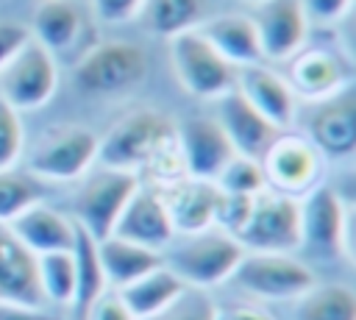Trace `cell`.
<instances>
[{"mask_svg": "<svg viewBox=\"0 0 356 320\" xmlns=\"http://www.w3.org/2000/svg\"><path fill=\"white\" fill-rule=\"evenodd\" d=\"M250 19L256 25L264 58L281 61L300 53V45L309 28V17L300 0H261L256 17Z\"/></svg>", "mask_w": 356, "mask_h": 320, "instance_id": "9a60e30c", "label": "cell"}, {"mask_svg": "<svg viewBox=\"0 0 356 320\" xmlns=\"http://www.w3.org/2000/svg\"><path fill=\"white\" fill-rule=\"evenodd\" d=\"M161 200L167 206L175 234L189 237V234H200L214 225L220 186L214 181L178 178V181L167 184V189L161 192Z\"/></svg>", "mask_w": 356, "mask_h": 320, "instance_id": "ac0fdd59", "label": "cell"}, {"mask_svg": "<svg viewBox=\"0 0 356 320\" xmlns=\"http://www.w3.org/2000/svg\"><path fill=\"white\" fill-rule=\"evenodd\" d=\"M95 3V11L103 22H128L131 17H136L142 11V3L145 0H92Z\"/></svg>", "mask_w": 356, "mask_h": 320, "instance_id": "d590c367", "label": "cell"}, {"mask_svg": "<svg viewBox=\"0 0 356 320\" xmlns=\"http://www.w3.org/2000/svg\"><path fill=\"white\" fill-rule=\"evenodd\" d=\"M298 320H356V295L345 284H314L298 298Z\"/></svg>", "mask_w": 356, "mask_h": 320, "instance_id": "83f0119b", "label": "cell"}, {"mask_svg": "<svg viewBox=\"0 0 356 320\" xmlns=\"http://www.w3.org/2000/svg\"><path fill=\"white\" fill-rule=\"evenodd\" d=\"M6 225L36 256L53 253V250H72V242H75V223L64 217L61 211L44 206L42 200L19 211Z\"/></svg>", "mask_w": 356, "mask_h": 320, "instance_id": "44dd1931", "label": "cell"}, {"mask_svg": "<svg viewBox=\"0 0 356 320\" xmlns=\"http://www.w3.org/2000/svg\"><path fill=\"white\" fill-rule=\"evenodd\" d=\"M309 142L320 150V156L345 161L356 150V109L350 92H337L334 97L317 100L306 120Z\"/></svg>", "mask_w": 356, "mask_h": 320, "instance_id": "4fadbf2b", "label": "cell"}, {"mask_svg": "<svg viewBox=\"0 0 356 320\" xmlns=\"http://www.w3.org/2000/svg\"><path fill=\"white\" fill-rule=\"evenodd\" d=\"M75 223V220H72ZM72 262H75V295H72V320H83L89 306L106 292V275L97 256V242L75 225V242H72Z\"/></svg>", "mask_w": 356, "mask_h": 320, "instance_id": "d4e9b609", "label": "cell"}, {"mask_svg": "<svg viewBox=\"0 0 356 320\" xmlns=\"http://www.w3.org/2000/svg\"><path fill=\"white\" fill-rule=\"evenodd\" d=\"M0 320H56L44 306H25L14 301H0Z\"/></svg>", "mask_w": 356, "mask_h": 320, "instance_id": "f35d334b", "label": "cell"}, {"mask_svg": "<svg viewBox=\"0 0 356 320\" xmlns=\"http://www.w3.org/2000/svg\"><path fill=\"white\" fill-rule=\"evenodd\" d=\"M97 256H100L106 284H111L114 289H120V287H125V284H131V281L142 278L145 273L164 264V256L159 250L134 245V242L120 239L114 234L97 242Z\"/></svg>", "mask_w": 356, "mask_h": 320, "instance_id": "cb8c5ba5", "label": "cell"}, {"mask_svg": "<svg viewBox=\"0 0 356 320\" xmlns=\"http://www.w3.org/2000/svg\"><path fill=\"white\" fill-rule=\"evenodd\" d=\"M117 292L136 320H150V317L161 314L164 309H170L186 292V287L172 270H167L161 264V267L145 273L142 278L120 287Z\"/></svg>", "mask_w": 356, "mask_h": 320, "instance_id": "603a6c76", "label": "cell"}, {"mask_svg": "<svg viewBox=\"0 0 356 320\" xmlns=\"http://www.w3.org/2000/svg\"><path fill=\"white\" fill-rule=\"evenodd\" d=\"M286 83L306 100H325L348 86V67L334 50L312 47L292 56Z\"/></svg>", "mask_w": 356, "mask_h": 320, "instance_id": "ffe728a7", "label": "cell"}, {"mask_svg": "<svg viewBox=\"0 0 356 320\" xmlns=\"http://www.w3.org/2000/svg\"><path fill=\"white\" fill-rule=\"evenodd\" d=\"M114 237L120 239H128L134 245H142V248H150V250H164L172 245L175 239V228L170 223V214H167V206L161 200V192L159 189H136L134 198L128 200V206L122 209L114 231Z\"/></svg>", "mask_w": 356, "mask_h": 320, "instance_id": "2e32d148", "label": "cell"}, {"mask_svg": "<svg viewBox=\"0 0 356 320\" xmlns=\"http://www.w3.org/2000/svg\"><path fill=\"white\" fill-rule=\"evenodd\" d=\"M147 75V53L125 39H108L81 56L72 70L78 89L86 95H122L136 89Z\"/></svg>", "mask_w": 356, "mask_h": 320, "instance_id": "3957f363", "label": "cell"}, {"mask_svg": "<svg viewBox=\"0 0 356 320\" xmlns=\"http://www.w3.org/2000/svg\"><path fill=\"white\" fill-rule=\"evenodd\" d=\"M200 36L231 64V67H250L261 64V45L250 17L245 14H225L214 17L200 25Z\"/></svg>", "mask_w": 356, "mask_h": 320, "instance_id": "7402d4cb", "label": "cell"}, {"mask_svg": "<svg viewBox=\"0 0 356 320\" xmlns=\"http://www.w3.org/2000/svg\"><path fill=\"white\" fill-rule=\"evenodd\" d=\"M36 270H39V287H42L44 303L70 306L75 295L72 250H53V253L36 256Z\"/></svg>", "mask_w": 356, "mask_h": 320, "instance_id": "f1b7e54d", "label": "cell"}, {"mask_svg": "<svg viewBox=\"0 0 356 320\" xmlns=\"http://www.w3.org/2000/svg\"><path fill=\"white\" fill-rule=\"evenodd\" d=\"M0 301L44 306L36 253H31L6 223H0Z\"/></svg>", "mask_w": 356, "mask_h": 320, "instance_id": "d6986e66", "label": "cell"}, {"mask_svg": "<svg viewBox=\"0 0 356 320\" xmlns=\"http://www.w3.org/2000/svg\"><path fill=\"white\" fill-rule=\"evenodd\" d=\"M209 8V0H145L142 3V22L150 33L175 36L192 31Z\"/></svg>", "mask_w": 356, "mask_h": 320, "instance_id": "4316f807", "label": "cell"}, {"mask_svg": "<svg viewBox=\"0 0 356 320\" xmlns=\"http://www.w3.org/2000/svg\"><path fill=\"white\" fill-rule=\"evenodd\" d=\"M83 17L75 3L70 0H42L36 14H33V36L42 47L53 50H67L72 42L81 36Z\"/></svg>", "mask_w": 356, "mask_h": 320, "instance_id": "484cf974", "label": "cell"}, {"mask_svg": "<svg viewBox=\"0 0 356 320\" xmlns=\"http://www.w3.org/2000/svg\"><path fill=\"white\" fill-rule=\"evenodd\" d=\"M253 198L256 195H231V192H220L217 200V214H214V225H220V231L231 234L236 239L239 228L245 225L250 209H253Z\"/></svg>", "mask_w": 356, "mask_h": 320, "instance_id": "836d02e7", "label": "cell"}, {"mask_svg": "<svg viewBox=\"0 0 356 320\" xmlns=\"http://www.w3.org/2000/svg\"><path fill=\"white\" fill-rule=\"evenodd\" d=\"M58 86V70L53 53L36 39H28L17 56L0 70V97L17 111H33L44 106Z\"/></svg>", "mask_w": 356, "mask_h": 320, "instance_id": "ba28073f", "label": "cell"}, {"mask_svg": "<svg viewBox=\"0 0 356 320\" xmlns=\"http://www.w3.org/2000/svg\"><path fill=\"white\" fill-rule=\"evenodd\" d=\"M161 256L164 267L172 270L186 289H211L234 275L245 248L231 234L206 228L200 234H189Z\"/></svg>", "mask_w": 356, "mask_h": 320, "instance_id": "7a4b0ae2", "label": "cell"}, {"mask_svg": "<svg viewBox=\"0 0 356 320\" xmlns=\"http://www.w3.org/2000/svg\"><path fill=\"white\" fill-rule=\"evenodd\" d=\"M83 320H136V317L131 314V309L125 306V301L120 298L117 289H106V292L89 306V312H86Z\"/></svg>", "mask_w": 356, "mask_h": 320, "instance_id": "e575fe53", "label": "cell"}, {"mask_svg": "<svg viewBox=\"0 0 356 320\" xmlns=\"http://www.w3.org/2000/svg\"><path fill=\"white\" fill-rule=\"evenodd\" d=\"M267 186L284 195H306L317 186V178L323 173V156L306 136H275L273 145L259 159Z\"/></svg>", "mask_w": 356, "mask_h": 320, "instance_id": "30bf717a", "label": "cell"}, {"mask_svg": "<svg viewBox=\"0 0 356 320\" xmlns=\"http://www.w3.org/2000/svg\"><path fill=\"white\" fill-rule=\"evenodd\" d=\"M220 192H231V195H259L261 189H267V178L264 170L256 159H245V156H231V161L220 170L217 181Z\"/></svg>", "mask_w": 356, "mask_h": 320, "instance_id": "f546056e", "label": "cell"}, {"mask_svg": "<svg viewBox=\"0 0 356 320\" xmlns=\"http://www.w3.org/2000/svg\"><path fill=\"white\" fill-rule=\"evenodd\" d=\"M31 39V31L19 22H0V70L17 56V50Z\"/></svg>", "mask_w": 356, "mask_h": 320, "instance_id": "8d00e7d4", "label": "cell"}, {"mask_svg": "<svg viewBox=\"0 0 356 320\" xmlns=\"http://www.w3.org/2000/svg\"><path fill=\"white\" fill-rule=\"evenodd\" d=\"M234 89L256 111H261L278 131L292 125L295 109H298V95L286 83V78H281L278 72L267 70L264 64L239 67V72H234Z\"/></svg>", "mask_w": 356, "mask_h": 320, "instance_id": "e0dca14e", "label": "cell"}, {"mask_svg": "<svg viewBox=\"0 0 356 320\" xmlns=\"http://www.w3.org/2000/svg\"><path fill=\"white\" fill-rule=\"evenodd\" d=\"M97 159L114 170H150L161 173L167 184L181 178V153H178V134L172 120L159 111H134L122 117L108 136L97 147Z\"/></svg>", "mask_w": 356, "mask_h": 320, "instance_id": "6da1fadb", "label": "cell"}, {"mask_svg": "<svg viewBox=\"0 0 356 320\" xmlns=\"http://www.w3.org/2000/svg\"><path fill=\"white\" fill-rule=\"evenodd\" d=\"M175 134L184 173H189V178L217 181L220 170L234 156V147L220 122L211 117H189L175 128Z\"/></svg>", "mask_w": 356, "mask_h": 320, "instance_id": "7c38bea8", "label": "cell"}, {"mask_svg": "<svg viewBox=\"0 0 356 320\" xmlns=\"http://www.w3.org/2000/svg\"><path fill=\"white\" fill-rule=\"evenodd\" d=\"M100 139L86 128H61L42 139L31 153V170L50 181H72L83 175L97 159Z\"/></svg>", "mask_w": 356, "mask_h": 320, "instance_id": "8fae6325", "label": "cell"}, {"mask_svg": "<svg viewBox=\"0 0 356 320\" xmlns=\"http://www.w3.org/2000/svg\"><path fill=\"white\" fill-rule=\"evenodd\" d=\"M353 0H300L303 11L309 19H317V22H337L339 17L348 14Z\"/></svg>", "mask_w": 356, "mask_h": 320, "instance_id": "74e56055", "label": "cell"}, {"mask_svg": "<svg viewBox=\"0 0 356 320\" xmlns=\"http://www.w3.org/2000/svg\"><path fill=\"white\" fill-rule=\"evenodd\" d=\"M139 189V178L136 173L128 170H97L83 189L78 192L75 200V225H81L95 242L111 237L122 209L128 206V200L134 198V192Z\"/></svg>", "mask_w": 356, "mask_h": 320, "instance_id": "52a82bcc", "label": "cell"}, {"mask_svg": "<svg viewBox=\"0 0 356 320\" xmlns=\"http://www.w3.org/2000/svg\"><path fill=\"white\" fill-rule=\"evenodd\" d=\"M214 312L217 306L203 289H186L170 309H164L150 320H214Z\"/></svg>", "mask_w": 356, "mask_h": 320, "instance_id": "d6a6232c", "label": "cell"}, {"mask_svg": "<svg viewBox=\"0 0 356 320\" xmlns=\"http://www.w3.org/2000/svg\"><path fill=\"white\" fill-rule=\"evenodd\" d=\"M231 281L242 292L261 301H298L317 284L312 267L295 259L292 253H253V250H245Z\"/></svg>", "mask_w": 356, "mask_h": 320, "instance_id": "5b68a950", "label": "cell"}, {"mask_svg": "<svg viewBox=\"0 0 356 320\" xmlns=\"http://www.w3.org/2000/svg\"><path fill=\"white\" fill-rule=\"evenodd\" d=\"M170 58L178 83L195 97H220L234 89V67L200 36V31L175 33Z\"/></svg>", "mask_w": 356, "mask_h": 320, "instance_id": "9c48e42d", "label": "cell"}, {"mask_svg": "<svg viewBox=\"0 0 356 320\" xmlns=\"http://www.w3.org/2000/svg\"><path fill=\"white\" fill-rule=\"evenodd\" d=\"M22 142H25V131L19 111L0 97V170H11V164L22 153Z\"/></svg>", "mask_w": 356, "mask_h": 320, "instance_id": "1f68e13d", "label": "cell"}, {"mask_svg": "<svg viewBox=\"0 0 356 320\" xmlns=\"http://www.w3.org/2000/svg\"><path fill=\"white\" fill-rule=\"evenodd\" d=\"M217 122L228 136L234 153L256 161L278 136V128L261 111H256L236 89H228L217 97Z\"/></svg>", "mask_w": 356, "mask_h": 320, "instance_id": "5bb4252c", "label": "cell"}, {"mask_svg": "<svg viewBox=\"0 0 356 320\" xmlns=\"http://www.w3.org/2000/svg\"><path fill=\"white\" fill-rule=\"evenodd\" d=\"M214 320H275L270 312H264L261 306H250V303H236V306H225L214 312Z\"/></svg>", "mask_w": 356, "mask_h": 320, "instance_id": "ab89813d", "label": "cell"}, {"mask_svg": "<svg viewBox=\"0 0 356 320\" xmlns=\"http://www.w3.org/2000/svg\"><path fill=\"white\" fill-rule=\"evenodd\" d=\"M39 186L19 173L0 170V223H11L19 211L39 203Z\"/></svg>", "mask_w": 356, "mask_h": 320, "instance_id": "4dcf8cb0", "label": "cell"}, {"mask_svg": "<svg viewBox=\"0 0 356 320\" xmlns=\"http://www.w3.org/2000/svg\"><path fill=\"white\" fill-rule=\"evenodd\" d=\"M236 242L253 253H295L300 248V200L275 189H261L236 234Z\"/></svg>", "mask_w": 356, "mask_h": 320, "instance_id": "277c9868", "label": "cell"}, {"mask_svg": "<svg viewBox=\"0 0 356 320\" xmlns=\"http://www.w3.org/2000/svg\"><path fill=\"white\" fill-rule=\"evenodd\" d=\"M300 248L323 259L353 256L350 211L331 186H314L300 200Z\"/></svg>", "mask_w": 356, "mask_h": 320, "instance_id": "8992f818", "label": "cell"}]
</instances>
